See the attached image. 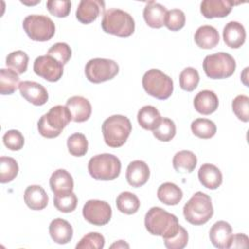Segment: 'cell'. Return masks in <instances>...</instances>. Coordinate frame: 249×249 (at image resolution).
<instances>
[{
	"label": "cell",
	"instance_id": "31",
	"mask_svg": "<svg viewBox=\"0 0 249 249\" xmlns=\"http://www.w3.org/2000/svg\"><path fill=\"white\" fill-rule=\"evenodd\" d=\"M18 74L11 68L0 69V92L3 95L14 93L19 87Z\"/></svg>",
	"mask_w": 249,
	"mask_h": 249
},
{
	"label": "cell",
	"instance_id": "10",
	"mask_svg": "<svg viewBox=\"0 0 249 249\" xmlns=\"http://www.w3.org/2000/svg\"><path fill=\"white\" fill-rule=\"evenodd\" d=\"M119 73V65L116 61L108 58H92L85 66L87 79L93 83L99 84L112 80Z\"/></svg>",
	"mask_w": 249,
	"mask_h": 249
},
{
	"label": "cell",
	"instance_id": "34",
	"mask_svg": "<svg viewBox=\"0 0 249 249\" xmlns=\"http://www.w3.org/2000/svg\"><path fill=\"white\" fill-rule=\"evenodd\" d=\"M18 173V164L11 157L0 158V182L2 184L13 181Z\"/></svg>",
	"mask_w": 249,
	"mask_h": 249
},
{
	"label": "cell",
	"instance_id": "29",
	"mask_svg": "<svg viewBox=\"0 0 249 249\" xmlns=\"http://www.w3.org/2000/svg\"><path fill=\"white\" fill-rule=\"evenodd\" d=\"M197 163L196 156L189 150H182L177 152L172 160L174 169L180 173H190L194 171Z\"/></svg>",
	"mask_w": 249,
	"mask_h": 249
},
{
	"label": "cell",
	"instance_id": "24",
	"mask_svg": "<svg viewBox=\"0 0 249 249\" xmlns=\"http://www.w3.org/2000/svg\"><path fill=\"white\" fill-rule=\"evenodd\" d=\"M24 202L32 210H42L49 202V196L39 185H30L24 191Z\"/></svg>",
	"mask_w": 249,
	"mask_h": 249
},
{
	"label": "cell",
	"instance_id": "32",
	"mask_svg": "<svg viewBox=\"0 0 249 249\" xmlns=\"http://www.w3.org/2000/svg\"><path fill=\"white\" fill-rule=\"evenodd\" d=\"M192 132L202 139H209L216 134L217 127L214 122L205 118H198L191 124Z\"/></svg>",
	"mask_w": 249,
	"mask_h": 249
},
{
	"label": "cell",
	"instance_id": "42",
	"mask_svg": "<svg viewBox=\"0 0 249 249\" xmlns=\"http://www.w3.org/2000/svg\"><path fill=\"white\" fill-rule=\"evenodd\" d=\"M47 54L53 56L55 58L58 62H60L62 65L66 64L72 55L71 48L68 44L64 42H58L53 44L48 51Z\"/></svg>",
	"mask_w": 249,
	"mask_h": 249
},
{
	"label": "cell",
	"instance_id": "44",
	"mask_svg": "<svg viewBox=\"0 0 249 249\" xmlns=\"http://www.w3.org/2000/svg\"><path fill=\"white\" fill-rule=\"evenodd\" d=\"M188 231L182 226H180L177 233L169 238H164L163 243L168 249H183L188 244Z\"/></svg>",
	"mask_w": 249,
	"mask_h": 249
},
{
	"label": "cell",
	"instance_id": "7",
	"mask_svg": "<svg viewBox=\"0 0 249 249\" xmlns=\"http://www.w3.org/2000/svg\"><path fill=\"white\" fill-rule=\"evenodd\" d=\"M142 86L149 95L160 100L167 99L173 92L172 79L155 68L148 70L144 74Z\"/></svg>",
	"mask_w": 249,
	"mask_h": 249
},
{
	"label": "cell",
	"instance_id": "11",
	"mask_svg": "<svg viewBox=\"0 0 249 249\" xmlns=\"http://www.w3.org/2000/svg\"><path fill=\"white\" fill-rule=\"evenodd\" d=\"M83 216L87 222L93 226H104L112 217L110 204L103 200H88L83 207Z\"/></svg>",
	"mask_w": 249,
	"mask_h": 249
},
{
	"label": "cell",
	"instance_id": "35",
	"mask_svg": "<svg viewBox=\"0 0 249 249\" xmlns=\"http://www.w3.org/2000/svg\"><path fill=\"white\" fill-rule=\"evenodd\" d=\"M88 139L85 134L81 132H75L71 134L67 139L68 152L75 157H83L88 152Z\"/></svg>",
	"mask_w": 249,
	"mask_h": 249
},
{
	"label": "cell",
	"instance_id": "28",
	"mask_svg": "<svg viewBox=\"0 0 249 249\" xmlns=\"http://www.w3.org/2000/svg\"><path fill=\"white\" fill-rule=\"evenodd\" d=\"M161 116L159 110L152 105L143 106L137 113V121L140 126L146 130H154L160 124Z\"/></svg>",
	"mask_w": 249,
	"mask_h": 249
},
{
	"label": "cell",
	"instance_id": "17",
	"mask_svg": "<svg viewBox=\"0 0 249 249\" xmlns=\"http://www.w3.org/2000/svg\"><path fill=\"white\" fill-rule=\"evenodd\" d=\"M234 2L230 0H204L200 3V13L206 18H225L231 12Z\"/></svg>",
	"mask_w": 249,
	"mask_h": 249
},
{
	"label": "cell",
	"instance_id": "20",
	"mask_svg": "<svg viewBox=\"0 0 249 249\" xmlns=\"http://www.w3.org/2000/svg\"><path fill=\"white\" fill-rule=\"evenodd\" d=\"M197 176L200 184L210 190L218 189L223 182L221 170L211 163L202 164L198 169Z\"/></svg>",
	"mask_w": 249,
	"mask_h": 249
},
{
	"label": "cell",
	"instance_id": "21",
	"mask_svg": "<svg viewBox=\"0 0 249 249\" xmlns=\"http://www.w3.org/2000/svg\"><path fill=\"white\" fill-rule=\"evenodd\" d=\"M219 106V99L213 90H200L194 98L195 109L202 115L214 113Z\"/></svg>",
	"mask_w": 249,
	"mask_h": 249
},
{
	"label": "cell",
	"instance_id": "40",
	"mask_svg": "<svg viewBox=\"0 0 249 249\" xmlns=\"http://www.w3.org/2000/svg\"><path fill=\"white\" fill-rule=\"evenodd\" d=\"M231 108L238 120L244 123L249 121V97L247 95H237L231 102Z\"/></svg>",
	"mask_w": 249,
	"mask_h": 249
},
{
	"label": "cell",
	"instance_id": "36",
	"mask_svg": "<svg viewBox=\"0 0 249 249\" xmlns=\"http://www.w3.org/2000/svg\"><path fill=\"white\" fill-rule=\"evenodd\" d=\"M28 55L23 51H15L10 53L6 57V65L16 71L18 74H23L27 70Z\"/></svg>",
	"mask_w": 249,
	"mask_h": 249
},
{
	"label": "cell",
	"instance_id": "47",
	"mask_svg": "<svg viewBox=\"0 0 249 249\" xmlns=\"http://www.w3.org/2000/svg\"><path fill=\"white\" fill-rule=\"evenodd\" d=\"M110 247L111 248H124V247L129 248V245L126 242H124V240H119V241L113 243Z\"/></svg>",
	"mask_w": 249,
	"mask_h": 249
},
{
	"label": "cell",
	"instance_id": "8",
	"mask_svg": "<svg viewBox=\"0 0 249 249\" xmlns=\"http://www.w3.org/2000/svg\"><path fill=\"white\" fill-rule=\"evenodd\" d=\"M202 67L208 78L226 79L234 73L236 62L230 53L219 52L205 56Z\"/></svg>",
	"mask_w": 249,
	"mask_h": 249
},
{
	"label": "cell",
	"instance_id": "15",
	"mask_svg": "<svg viewBox=\"0 0 249 249\" xmlns=\"http://www.w3.org/2000/svg\"><path fill=\"white\" fill-rule=\"evenodd\" d=\"M125 178L131 187H142L150 178V168L148 164L143 160H133L128 164L126 168Z\"/></svg>",
	"mask_w": 249,
	"mask_h": 249
},
{
	"label": "cell",
	"instance_id": "43",
	"mask_svg": "<svg viewBox=\"0 0 249 249\" xmlns=\"http://www.w3.org/2000/svg\"><path fill=\"white\" fill-rule=\"evenodd\" d=\"M3 143L9 150L18 151L24 145V137L20 131L11 129L3 135Z\"/></svg>",
	"mask_w": 249,
	"mask_h": 249
},
{
	"label": "cell",
	"instance_id": "33",
	"mask_svg": "<svg viewBox=\"0 0 249 249\" xmlns=\"http://www.w3.org/2000/svg\"><path fill=\"white\" fill-rule=\"evenodd\" d=\"M78 198L77 196L72 192L54 194L53 205L54 207L62 213H70L74 211L77 207Z\"/></svg>",
	"mask_w": 249,
	"mask_h": 249
},
{
	"label": "cell",
	"instance_id": "9",
	"mask_svg": "<svg viewBox=\"0 0 249 249\" xmlns=\"http://www.w3.org/2000/svg\"><path fill=\"white\" fill-rule=\"evenodd\" d=\"M22 27L27 36L37 42L51 40L55 32L53 21L44 15H29L22 22Z\"/></svg>",
	"mask_w": 249,
	"mask_h": 249
},
{
	"label": "cell",
	"instance_id": "39",
	"mask_svg": "<svg viewBox=\"0 0 249 249\" xmlns=\"http://www.w3.org/2000/svg\"><path fill=\"white\" fill-rule=\"evenodd\" d=\"M186 22V17L182 10L171 9L166 12L164 25L171 31H178L182 29Z\"/></svg>",
	"mask_w": 249,
	"mask_h": 249
},
{
	"label": "cell",
	"instance_id": "19",
	"mask_svg": "<svg viewBox=\"0 0 249 249\" xmlns=\"http://www.w3.org/2000/svg\"><path fill=\"white\" fill-rule=\"evenodd\" d=\"M223 39L228 47L231 49L240 48L246 39L244 26L238 21L228 22L223 29Z\"/></svg>",
	"mask_w": 249,
	"mask_h": 249
},
{
	"label": "cell",
	"instance_id": "22",
	"mask_svg": "<svg viewBox=\"0 0 249 249\" xmlns=\"http://www.w3.org/2000/svg\"><path fill=\"white\" fill-rule=\"evenodd\" d=\"M49 232L52 239L57 244H66L73 237V228L64 219H53L49 226Z\"/></svg>",
	"mask_w": 249,
	"mask_h": 249
},
{
	"label": "cell",
	"instance_id": "45",
	"mask_svg": "<svg viewBox=\"0 0 249 249\" xmlns=\"http://www.w3.org/2000/svg\"><path fill=\"white\" fill-rule=\"evenodd\" d=\"M47 9L50 14L56 18H65L70 13L71 2L68 0H49L47 2Z\"/></svg>",
	"mask_w": 249,
	"mask_h": 249
},
{
	"label": "cell",
	"instance_id": "27",
	"mask_svg": "<svg viewBox=\"0 0 249 249\" xmlns=\"http://www.w3.org/2000/svg\"><path fill=\"white\" fill-rule=\"evenodd\" d=\"M157 196L160 201L166 205H176L182 200L183 192L176 184L165 182L159 187Z\"/></svg>",
	"mask_w": 249,
	"mask_h": 249
},
{
	"label": "cell",
	"instance_id": "1",
	"mask_svg": "<svg viewBox=\"0 0 249 249\" xmlns=\"http://www.w3.org/2000/svg\"><path fill=\"white\" fill-rule=\"evenodd\" d=\"M144 225L149 233L169 238L175 235L179 230L178 218L159 206L151 207L145 215Z\"/></svg>",
	"mask_w": 249,
	"mask_h": 249
},
{
	"label": "cell",
	"instance_id": "38",
	"mask_svg": "<svg viewBox=\"0 0 249 249\" xmlns=\"http://www.w3.org/2000/svg\"><path fill=\"white\" fill-rule=\"evenodd\" d=\"M199 82V75L196 68L186 67L179 76L180 88L186 91H193L196 89Z\"/></svg>",
	"mask_w": 249,
	"mask_h": 249
},
{
	"label": "cell",
	"instance_id": "6",
	"mask_svg": "<svg viewBox=\"0 0 249 249\" xmlns=\"http://www.w3.org/2000/svg\"><path fill=\"white\" fill-rule=\"evenodd\" d=\"M121 167L119 158L108 153L93 156L88 164L90 176L99 181L115 180L121 173Z\"/></svg>",
	"mask_w": 249,
	"mask_h": 249
},
{
	"label": "cell",
	"instance_id": "37",
	"mask_svg": "<svg viewBox=\"0 0 249 249\" xmlns=\"http://www.w3.org/2000/svg\"><path fill=\"white\" fill-rule=\"evenodd\" d=\"M154 136L162 142L170 141L176 134V125L168 118H161L159 125L153 130Z\"/></svg>",
	"mask_w": 249,
	"mask_h": 249
},
{
	"label": "cell",
	"instance_id": "16",
	"mask_svg": "<svg viewBox=\"0 0 249 249\" xmlns=\"http://www.w3.org/2000/svg\"><path fill=\"white\" fill-rule=\"evenodd\" d=\"M231 237V226L226 221L216 222L209 231V238L211 243L213 244V246L219 249L229 248Z\"/></svg>",
	"mask_w": 249,
	"mask_h": 249
},
{
	"label": "cell",
	"instance_id": "26",
	"mask_svg": "<svg viewBox=\"0 0 249 249\" xmlns=\"http://www.w3.org/2000/svg\"><path fill=\"white\" fill-rule=\"evenodd\" d=\"M50 187L53 194L72 192L74 188L72 175L65 169H56L51 175Z\"/></svg>",
	"mask_w": 249,
	"mask_h": 249
},
{
	"label": "cell",
	"instance_id": "12",
	"mask_svg": "<svg viewBox=\"0 0 249 249\" xmlns=\"http://www.w3.org/2000/svg\"><path fill=\"white\" fill-rule=\"evenodd\" d=\"M33 70L37 76L49 82H57L63 75V65L49 54L38 56L34 60Z\"/></svg>",
	"mask_w": 249,
	"mask_h": 249
},
{
	"label": "cell",
	"instance_id": "30",
	"mask_svg": "<svg viewBox=\"0 0 249 249\" xmlns=\"http://www.w3.org/2000/svg\"><path fill=\"white\" fill-rule=\"evenodd\" d=\"M116 205L120 212L132 215L136 213L140 207V201L136 195L131 192H122L116 199Z\"/></svg>",
	"mask_w": 249,
	"mask_h": 249
},
{
	"label": "cell",
	"instance_id": "3",
	"mask_svg": "<svg viewBox=\"0 0 249 249\" xmlns=\"http://www.w3.org/2000/svg\"><path fill=\"white\" fill-rule=\"evenodd\" d=\"M213 213L211 197L202 192L195 193L183 207L186 221L195 226L207 223L212 218Z\"/></svg>",
	"mask_w": 249,
	"mask_h": 249
},
{
	"label": "cell",
	"instance_id": "46",
	"mask_svg": "<svg viewBox=\"0 0 249 249\" xmlns=\"http://www.w3.org/2000/svg\"><path fill=\"white\" fill-rule=\"evenodd\" d=\"M249 246V238L246 234H232L229 248H247Z\"/></svg>",
	"mask_w": 249,
	"mask_h": 249
},
{
	"label": "cell",
	"instance_id": "13",
	"mask_svg": "<svg viewBox=\"0 0 249 249\" xmlns=\"http://www.w3.org/2000/svg\"><path fill=\"white\" fill-rule=\"evenodd\" d=\"M23 98L35 106L44 105L49 99V93L44 86L33 81H23L18 87Z\"/></svg>",
	"mask_w": 249,
	"mask_h": 249
},
{
	"label": "cell",
	"instance_id": "41",
	"mask_svg": "<svg viewBox=\"0 0 249 249\" xmlns=\"http://www.w3.org/2000/svg\"><path fill=\"white\" fill-rule=\"evenodd\" d=\"M105 244L104 236L99 232H89L76 244L77 249H102Z\"/></svg>",
	"mask_w": 249,
	"mask_h": 249
},
{
	"label": "cell",
	"instance_id": "2",
	"mask_svg": "<svg viewBox=\"0 0 249 249\" xmlns=\"http://www.w3.org/2000/svg\"><path fill=\"white\" fill-rule=\"evenodd\" d=\"M72 121L71 113L66 106L55 105L38 121L39 133L46 138L57 137L63 128Z\"/></svg>",
	"mask_w": 249,
	"mask_h": 249
},
{
	"label": "cell",
	"instance_id": "18",
	"mask_svg": "<svg viewBox=\"0 0 249 249\" xmlns=\"http://www.w3.org/2000/svg\"><path fill=\"white\" fill-rule=\"evenodd\" d=\"M65 106L71 113L72 121L76 123L86 122L91 115L90 102L83 96L75 95L68 98Z\"/></svg>",
	"mask_w": 249,
	"mask_h": 249
},
{
	"label": "cell",
	"instance_id": "23",
	"mask_svg": "<svg viewBox=\"0 0 249 249\" xmlns=\"http://www.w3.org/2000/svg\"><path fill=\"white\" fill-rule=\"evenodd\" d=\"M166 8L160 3L150 1L143 10V17L146 23L152 28H160L164 25Z\"/></svg>",
	"mask_w": 249,
	"mask_h": 249
},
{
	"label": "cell",
	"instance_id": "4",
	"mask_svg": "<svg viewBox=\"0 0 249 249\" xmlns=\"http://www.w3.org/2000/svg\"><path fill=\"white\" fill-rule=\"evenodd\" d=\"M131 129L132 126L129 119L123 115L110 116L102 124L104 141L111 148L123 146L126 142Z\"/></svg>",
	"mask_w": 249,
	"mask_h": 249
},
{
	"label": "cell",
	"instance_id": "25",
	"mask_svg": "<svg viewBox=\"0 0 249 249\" xmlns=\"http://www.w3.org/2000/svg\"><path fill=\"white\" fill-rule=\"evenodd\" d=\"M195 42L196 44L205 50H210L215 48L219 41L220 36L218 30L212 25H202L199 26L195 33Z\"/></svg>",
	"mask_w": 249,
	"mask_h": 249
},
{
	"label": "cell",
	"instance_id": "14",
	"mask_svg": "<svg viewBox=\"0 0 249 249\" xmlns=\"http://www.w3.org/2000/svg\"><path fill=\"white\" fill-rule=\"evenodd\" d=\"M105 3L100 0H82L76 10L77 19L84 23L89 24L94 21L100 14L104 12Z\"/></svg>",
	"mask_w": 249,
	"mask_h": 249
},
{
	"label": "cell",
	"instance_id": "5",
	"mask_svg": "<svg viewBox=\"0 0 249 249\" xmlns=\"http://www.w3.org/2000/svg\"><path fill=\"white\" fill-rule=\"evenodd\" d=\"M101 27L104 32L118 37H129L135 29L133 18L121 9H109L103 13Z\"/></svg>",
	"mask_w": 249,
	"mask_h": 249
}]
</instances>
